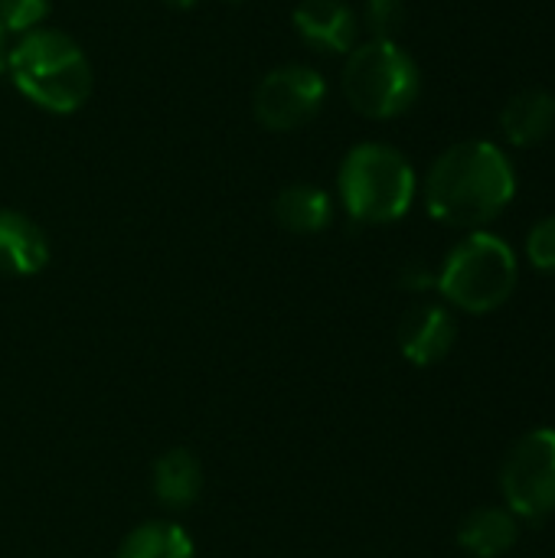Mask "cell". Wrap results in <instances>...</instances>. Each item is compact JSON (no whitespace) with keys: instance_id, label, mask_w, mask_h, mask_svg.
Wrapping results in <instances>:
<instances>
[{"instance_id":"d6986e66","label":"cell","mask_w":555,"mask_h":558,"mask_svg":"<svg viewBox=\"0 0 555 558\" xmlns=\"http://www.w3.org/2000/svg\"><path fill=\"white\" fill-rule=\"evenodd\" d=\"M402 288L406 291H415V294H422V291H429V288H435V271L429 268V265H422V262H412V265H406L402 268Z\"/></svg>"},{"instance_id":"7402d4cb","label":"cell","mask_w":555,"mask_h":558,"mask_svg":"<svg viewBox=\"0 0 555 558\" xmlns=\"http://www.w3.org/2000/svg\"><path fill=\"white\" fill-rule=\"evenodd\" d=\"M229 3H239V0H229Z\"/></svg>"},{"instance_id":"2e32d148","label":"cell","mask_w":555,"mask_h":558,"mask_svg":"<svg viewBox=\"0 0 555 558\" xmlns=\"http://www.w3.org/2000/svg\"><path fill=\"white\" fill-rule=\"evenodd\" d=\"M370 39H396L406 23V0H366L363 20Z\"/></svg>"},{"instance_id":"ac0fdd59","label":"cell","mask_w":555,"mask_h":558,"mask_svg":"<svg viewBox=\"0 0 555 558\" xmlns=\"http://www.w3.org/2000/svg\"><path fill=\"white\" fill-rule=\"evenodd\" d=\"M527 258L533 268L555 275V213L540 219L527 235Z\"/></svg>"},{"instance_id":"3957f363","label":"cell","mask_w":555,"mask_h":558,"mask_svg":"<svg viewBox=\"0 0 555 558\" xmlns=\"http://www.w3.org/2000/svg\"><path fill=\"white\" fill-rule=\"evenodd\" d=\"M337 193L353 222L389 226L412 209L419 177L399 147L386 141H363L340 160Z\"/></svg>"},{"instance_id":"7a4b0ae2","label":"cell","mask_w":555,"mask_h":558,"mask_svg":"<svg viewBox=\"0 0 555 558\" xmlns=\"http://www.w3.org/2000/svg\"><path fill=\"white\" fill-rule=\"evenodd\" d=\"M7 75L16 92L49 111V114H72L92 95V62L85 49L56 26H39L10 46Z\"/></svg>"},{"instance_id":"9a60e30c","label":"cell","mask_w":555,"mask_h":558,"mask_svg":"<svg viewBox=\"0 0 555 558\" xmlns=\"http://www.w3.org/2000/svg\"><path fill=\"white\" fill-rule=\"evenodd\" d=\"M114 558H196V546L180 523L147 520L121 539Z\"/></svg>"},{"instance_id":"ba28073f","label":"cell","mask_w":555,"mask_h":558,"mask_svg":"<svg viewBox=\"0 0 555 558\" xmlns=\"http://www.w3.org/2000/svg\"><path fill=\"white\" fill-rule=\"evenodd\" d=\"M291 26L304 46L324 56H347L360 36V20L343 0H301L291 13Z\"/></svg>"},{"instance_id":"ffe728a7","label":"cell","mask_w":555,"mask_h":558,"mask_svg":"<svg viewBox=\"0 0 555 558\" xmlns=\"http://www.w3.org/2000/svg\"><path fill=\"white\" fill-rule=\"evenodd\" d=\"M10 46H13V43H10V33H7V29L0 26V75L7 72V59H10Z\"/></svg>"},{"instance_id":"6da1fadb","label":"cell","mask_w":555,"mask_h":558,"mask_svg":"<svg viewBox=\"0 0 555 558\" xmlns=\"http://www.w3.org/2000/svg\"><path fill=\"white\" fill-rule=\"evenodd\" d=\"M425 209L455 229L491 226L517 196V170L494 141H458L425 173Z\"/></svg>"},{"instance_id":"e0dca14e","label":"cell","mask_w":555,"mask_h":558,"mask_svg":"<svg viewBox=\"0 0 555 558\" xmlns=\"http://www.w3.org/2000/svg\"><path fill=\"white\" fill-rule=\"evenodd\" d=\"M52 10V0H0V26L13 36L39 29Z\"/></svg>"},{"instance_id":"4fadbf2b","label":"cell","mask_w":555,"mask_h":558,"mask_svg":"<svg viewBox=\"0 0 555 558\" xmlns=\"http://www.w3.org/2000/svg\"><path fill=\"white\" fill-rule=\"evenodd\" d=\"M150 490L167 510H186L200 500L203 494V468L193 451L186 448H170L154 461L150 474Z\"/></svg>"},{"instance_id":"277c9868","label":"cell","mask_w":555,"mask_h":558,"mask_svg":"<svg viewBox=\"0 0 555 558\" xmlns=\"http://www.w3.org/2000/svg\"><path fill=\"white\" fill-rule=\"evenodd\" d=\"M520 278L517 252L494 232H468L435 271L438 294L464 314H491L504 307Z\"/></svg>"},{"instance_id":"8fae6325","label":"cell","mask_w":555,"mask_h":558,"mask_svg":"<svg viewBox=\"0 0 555 558\" xmlns=\"http://www.w3.org/2000/svg\"><path fill=\"white\" fill-rule=\"evenodd\" d=\"M553 131L555 95L546 88H523L500 111V134L514 147H536Z\"/></svg>"},{"instance_id":"44dd1931","label":"cell","mask_w":555,"mask_h":558,"mask_svg":"<svg viewBox=\"0 0 555 558\" xmlns=\"http://www.w3.org/2000/svg\"><path fill=\"white\" fill-rule=\"evenodd\" d=\"M167 7H173V10H190V7H196L200 0H164Z\"/></svg>"},{"instance_id":"5bb4252c","label":"cell","mask_w":555,"mask_h":558,"mask_svg":"<svg viewBox=\"0 0 555 558\" xmlns=\"http://www.w3.org/2000/svg\"><path fill=\"white\" fill-rule=\"evenodd\" d=\"M520 523L507 507H478L458 526V543L474 558H500L517 546Z\"/></svg>"},{"instance_id":"5b68a950","label":"cell","mask_w":555,"mask_h":558,"mask_svg":"<svg viewBox=\"0 0 555 558\" xmlns=\"http://www.w3.org/2000/svg\"><path fill=\"white\" fill-rule=\"evenodd\" d=\"M340 85L357 114L393 121L419 101L422 69L396 39H366L347 52Z\"/></svg>"},{"instance_id":"52a82bcc","label":"cell","mask_w":555,"mask_h":558,"mask_svg":"<svg viewBox=\"0 0 555 558\" xmlns=\"http://www.w3.org/2000/svg\"><path fill=\"white\" fill-rule=\"evenodd\" d=\"M327 98V82L314 65L304 62H288L272 69L252 95V111L255 121L265 131L285 134L298 131L307 121H314L324 108Z\"/></svg>"},{"instance_id":"8992f818","label":"cell","mask_w":555,"mask_h":558,"mask_svg":"<svg viewBox=\"0 0 555 558\" xmlns=\"http://www.w3.org/2000/svg\"><path fill=\"white\" fill-rule=\"evenodd\" d=\"M504 507L527 523L555 513V428H533L514 441L500 468Z\"/></svg>"},{"instance_id":"9c48e42d","label":"cell","mask_w":555,"mask_h":558,"mask_svg":"<svg viewBox=\"0 0 555 558\" xmlns=\"http://www.w3.org/2000/svg\"><path fill=\"white\" fill-rule=\"evenodd\" d=\"M458 340V324L442 304H415L402 314L399 324V350L415 366L442 363Z\"/></svg>"},{"instance_id":"30bf717a","label":"cell","mask_w":555,"mask_h":558,"mask_svg":"<svg viewBox=\"0 0 555 558\" xmlns=\"http://www.w3.org/2000/svg\"><path fill=\"white\" fill-rule=\"evenodd\" d=\"M49 265V239L20 209H0V275L29 278Z\"/></svg>"},{"instance_id":"7c38bea8","label":"cell","mask_w":555,"mask_h":558,"mask_svg":"<svg viewBox=\"0 0 555 558\" xmlns=\"http://www.w3.org/2000/svg\"><path fill=\"white\" fill-rule=\"evenodd\" d=\"M275 222L291 235H317L334 222V199L314 183H291L272 203Z\"/></svg>"}]
</instances>
